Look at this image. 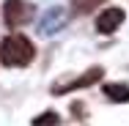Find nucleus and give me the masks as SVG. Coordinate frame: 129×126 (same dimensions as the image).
<instances>
[{"instance_id":"nucleus-1","label":"nucleus","mask_w":129,"mask_h":126,"mask_svg":"<svg viewBox=\"0 0 129 126\" xmlns=\"http://www.w3.org/2000/svg\"><path fill=\"white\" fill-rule=\"evenodd\" d=\"M33 58H36V47L22 33H11L0 41V63L8 69H22L33 63Z\"/></svg>"},{"instance_id":"nucleus-2","label":"nucleus","mask_w":129,"mask_h":126,"mask_svg":"<svg viewBox=\"0 0 129 126\" xmlns=\"http://www.w3.org/2000/svg\"><path fill=\"white\" fill-rule=\"evenodd\" d=\"M30 17H33V8L25 0H6L3 3V19H6V25L11 30L22 27L25 22H30Z\"/></svg>"},{"instance_id":"nucleus-3","label":"nucleus","mask_w":129,"mask_h":126,"mask_svg":"<svg viewBox=\"0 0 129 126\" xmlns=\"http://www.w3.org/2000/svg\"><path fill=\"white\" fill-rule=\"evenodd\" d=\"M124 19H126V11L121 6H110V8H104L102 14L96 17V30L102 36H110V33H115L118 27L124 25Z\"/></svg>"},{"instance_id":"nucleus-4","label":"nucleus","mask_w":129,"mask_h":126,"mask_svg":"<svg viewBox=\"0 0 129 126\" xmlns=\"http://www.w3.org/2000/svg\"><path fill=\"white\" fill-rule=\"evenodd\" d=\"M63 25H66V11H63V8H58V6H55V8H47V11H44V17L39 19V30H41L44 36L58 33Z\"/></svg>"},{"instance_id":"nucleus-5","label":"nucleus","mask_w":129,"mask_h":126,"mask_svg":"<svg viewBox=\"0 0 129 126\" xmlns=\"http://www.w3.org/2000/svg\"><path fill=\"white\" fill-rule=\"evenodd\" d=\"M102 74H104L102 69H99V66H93L91 71H85L82 77L72 79V82H66V85H55V88H52V93H69V91H77V88H88V85H93Z\"/></svg>"},{"instance_id":"nucleus-6","label":"nucleus","mask_w":129,"mask_h":126,"mask_svg":"<svg viewBox=\"0 0 129 126\" xmlns=\"http://www.w3.org/2000/svg\"><path fill=\"white\" fill-rule=\"evenodd\" d=\"M102 91H104V96L110 101H129V85H124V82H104L102 85Z\"/></svg>"},{"instance_id":"nucleus-7","label":"nucleus","mask_w":129,"mask_h":126,"mask_svg":"<svg viewBox=\"0 0 129 126\" xmlns=\"http://www.w3.org/2000/svg\"><path fill=\"white\" fill-rule=\"evenodd\" d=\"M58 123H60V115H58V112H52V110L41 112L39 118H33V126H58Z\"/></svg>"},{"instance_id":"nucleus-8","label":"nucleus","mask_w":129,"mask_h":126,"mask_svg":"<svg viewBox=\"0 0 129 126\" xmlns=\"http://www.w3.org/2000/svg\"><path fill=\"white\" fill-rule=\"evenodd\" d=\"M99 3H104V0H72V6H74L77 14H91Z\"/></svg>"}]
</instances>
